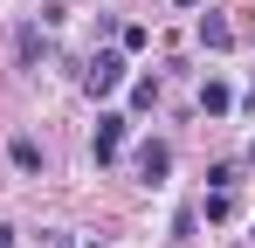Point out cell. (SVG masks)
Returning a JSON list of instances; mask_svg holds the SVG:
<instances>
[{
    "label": "cell",
    "instance_id": "7",
    "mask_svg": "<svg viewBox=\"0 0 255 248\" xmlns=\"http://www.w3.org/2000/svg\"><path fill=\"white\" fill-rule=\"evenodd\" d=\"M200 214H207V221H235V193H221V186H214L207 200H200Z\"/></svg>",
    "mask_w": 255,
    "mask_h": 248
},
{
    "label": "cell",
    "instance_id": "12",
    "mask_svg": "<svg viewBox=\"0 0 255 248\" xmlns=\"http://www.w3.org/2000/svg\"><path fill=\"white\" fill-rule=\"evenodd\" d=\"M172 7H193V0H172Z\"/></svg>",
    "mask_w": 255,
    "mask_h": 248
},
{
    "label": "cell",
    "instance_id": "5",
    "mask_svg": "<svg viewBox=\"0 0 255 248\" xmlns=\"http://www.w3.org/2000/svg\"><path fill=\"white\" fill-rule=\"evenodd\" d=\"M200 41H207V48H235V28H228L221 14H200Z\"/></svg>",
    "mask_w": 255,
    "mask_h": 248
},
{
    "label": "cell",
    "instance_id": "1",
    "mask_svg": "<svg viewBox=\"0 0 255 248\" xmlns=\"http://www.w3.org/2000/svg\"><path fill=\"white\" fill-rule=\"evenodd\" d=\"M118 83H125V55H118V48H97L90 69H83V90H90V97H111Z\"/></svg>",
    "mask_w": 255,
    "mask_h": 248
},
{
    "label": "cell",
    "instance_id": "10",
    "mask_svg": "<svg viewBox=\"0 0 255 248\" xmlns=\"http://www.w3.org/2000/svg\"><path fill=\"white\" fill-rule=\"evenodd\" d=\"M0 248H21V242H14V228H0Z\"/></svg>",
    "mask_w": 255,
    "mask_h": 248
},
{
    "label": "cell",
    "instance_id": "9",
    "mask_svg": "<svg viewBox=\"0 0 255 248\" xmlns=\"http://www.w3.org/2000/svg\"><path fill=\"white\" fill-rule=\"evenodd\" d=\"M131 104L152 111V104H159V76H138V83H131Z\"/></svg>",
    "mask_w": 255,
    "mask_h": 248
},
{
    "label": "cell",
    "instance_id": "2",
    "mask_svg": "<svg viewBox=\"0 0 255 248\" xmlns=\"http://www.w3.org/2000/svg\"><path fill=\"white\" fill-rule=\"evenodd\" d=\"M125 131H131V118H125V111H104V118H97V131H90V152H97V165H111V159H118Z\"/></svg>",
    "mask_w": 255,
    "mask_h": 248
},
{
    "label": "cell",
    "instance_id": "11",
    "mask_svg": "<svg viewBox=\"0 0 255 248\" xmlns=\"http://www.w3.org/2000/svg\"><path fill=\"white\" fill-rule=\"evenodd\" d=\"M48 248H76V242H69V235H55V242H48Z\"/></svg>",
    "mask_w": 255,
    "mask_h": 248
},
{
    "label": "cell",
    "instance_id": "4",
    "mask_svg": "<svg viewBox=\"0 0 255 248\" xmlns=\"http://www.w3.org/2000/svg\"><path fill=\"white\" fill-rule=\"evenodd\" d=\"M200 111H207V118H228V111H235V90H228V83H200Z\"/></svg>",
    "mask_w": 255,
    "mask_h": 248
},
{
    "label": "cell",
    "instance_id": "3",
    "mask_svg": "<svg viewBox=\"0 0 255 248\" xmlns=\"http://www.w3.org/2000/svg\"><path fill=\"white\" fill-rule=\"evenodd\" d=\"M166 172H172V145H138V179L145 186H166Z\"/></svg>",
    "mask_w": 255,
    "mask_h": 248
},
{
    "label": "cell",
    "instance_id": "6",
    "mask_svg": "<svg viewBox=\"0 0 255 248\" xmlns=\"http://www.w3.org/2000/svg\"><path fill=\"white\" fill-rule=\"evenodd\" d=\"M7 159L21 165V172H42V145H35V138H14V145H7Z\"/></svg>",
    "mask_w": 255,
    "mask_h": 248
},
{
    "label": "cell",
    "instance_id": "8",
    "mask_svg": "<svg viewBox=\"0 0 255 248\" xmlns=\"http://www.w3.org/2000/svg\"><path fill=\"white\" fill-rule=\"evenodd\" d=\"M48 55V41H42V28H21V62H28V69H35V62H42Z\"/></svg>",
    "mask_w": 255,
    "mask_h": 248
}]
</instances>
